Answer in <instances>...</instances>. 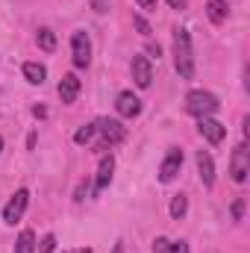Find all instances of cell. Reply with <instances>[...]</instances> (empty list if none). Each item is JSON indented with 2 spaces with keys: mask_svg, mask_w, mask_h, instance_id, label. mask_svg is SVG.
Returning <instances> with one entry per match:
<instances>
[{
  "mask_svg": "<svg viewBox=\"0 0 250 253\" xmlns=\"http://www.w3.org/2000/svg\"><path fill=\"white\" fill-rule=\"evenodd\" d=\"M174 65H177V74L183 80L194 77V56H191V36L188 30L177 27L174 30Z\"/></svg>",
  "mask_w": 250,
  "mask_h": 253,
  "instance_id": "6da1fadb",
  "label": "cell"
},
{
  "mask_svg": "<svg viewBox=\"0 0 250 253\" xmlns=\"http://www.w3.org/2000/svg\"><path fill=\"white\" fill-rule=\"evenodd\" d=\"M218 97L212 91H203V88H194L186 94V112L194 118H209L212 112H218Z\"/></svg>",
  "mask_w": 250,
  "mask_h": 253,
  "instance_id": "7a4b0ae2",
  "label": "cell"
},
{
  "mask_svg": "<svg viewBox=\"0 0 250 253\" xmlns=\"http://www.w3.org/2000/svg\"><path fill=\"white\" fill-rule=\"evenodd\" d=\"M248 174H250V150H248V141H242L230 156V177L236 183H245Z\"/></svg>",
  "mask_w": 250,
  "mask_h": 253,
  "instance_id": "3957f363",
  "label": "cell"
},
{
  "mask_svg": "<svg viewBox=\"0 0 250 253\" xmlns=\"http://www.w3.org/2000/svg\"><path fill=\"white\" fill-rule=\"evenodd\" d=\"M27 203H30V191L18 189L12 197H9V203L3 206V221H6V224H18L21 215L27 212Z\"/></svg>",
  "mask_w": 250,
  "mask_h": 253,
  "instance_id": "277c9868",
  "label": "cell"
},
{
  "mask_svg": "<svg viewBox=\"0 0 250 253\" xmlns=\"http://www.w3.org/2000/svg\"><path fill=\"white\" fill-rule=\"evenodd\" d=\"M97 132L103 135V147H115V144H121L126 138V126L121 121H115V118L97 121Z\"/></svg>",
  "mask_w": 250,
  "mask_h": 253,
  "instance_id": "5b68a950",
  "label": "cell"
},
{
  "mask_svg": "<svg viewBox=\"0 0 250 253\" xmlns=\"http://www.w3.org/2000/svg\"><path fill=\"white\" fill-rule=\"evenodd\" d=\"M71 53H74V65L77 68H88V62H91V42H88V36L83 30H77L71 36Z\"/></svg>",
  "mask_w": 250,
  "mask_h": 253,
  "instance_id": "8992f818",
  "label": "cell"
},
{
  "mask_svg": "<svg viewBox=\"0 0 250 253\" xmlns=\"http://www.w3.org/2000/svg\"><path fill=\"white\" fill-rule=\"evenodd\" d=\"M180 168H183V150L180 147H171L168 156H165V162L159 165V180L162 183H174L177 174H180Z\"/></svg>",
  "mask_w": 250,
  "mask_h": 253,
  "instance_id": "52a82bcc",
  "label": "cell"
},
{
  "mask_svg": "<svg viewBox=\"0 0 250 253\" xmlns=\"http://www.w3.org/2000/svg\"><path fill=\"white\" fill-rule=\"evenodd\" d=\"M197 129H200V135H203L209 144H221L224 135H227V126L221 124V121H215V118H200Z\"/></svg>",
  "mask_w": 250,
  "mask_h": 253,
  "instance_id": "ba28073f",
  "label": "cell"
},
{
  "mask_svg": "<svg viewBox=\"0 0 250 253\" xmlns=\"http://www.w3.org/2000/svg\"><path fill=\"white\" fill-rule=\"evenodd\" d=\"M132 80H135L138 88H147L153 83V65H150L147 56H135L132 59Z\"/></svg>",
  "mask_w": 250,
  "mask_h": 253,
  "instance_id": "9c48e42d",
  "label": "cell"
},
{
  "mask_svg": "<svg viewBox=\"0 0 250 253\" xmlns=\"http://www.w3.org/2000/svg\"><path fill=\"white\" fill-rule=\"evenodd\" d=\"M112 174H115V156L109 153V156L100 159V168H97V177H94V194H100L112 183Z\"/></svg>",
  "mask_w": 250,
  "mask_h": 253,
  "instance_id": "30bf717a",
  "label": "cell"
},
{
  "mask_svg": "<svg viewBox=\"0 0 250 253\" xmlns=\"http://www.w3.org/2000/svg\"><path fill=\"white\" fill-rule=\"evenodd\" d=\"M115 109H118L121 118H135V115L141 112V100H138L132 91H121L118 100H115Z\"/></svg>",
  "mask_w": 250,
  "mask_h": 253,
  "instance_id": "8fae6325",
  "label": "cell"
},
{
  "mask_svg": "<svg viewBox=\"0 0 250 253\" xmlns=\"http://www.w3.org/2000/svg\"><path fill=\"white\" fill-rule=\"evenodd\" d=\"M197 171H200V180L206 189L215 186V162H212V153L209 150H200L197 153Z\"/></svg>",
  "mask_w": 250,
  "mask_h": 253,
  "instance_id": "7c38bea8",
  "label": "cell"
},
{
  "mask_svg": "<svg viewBox=\"0 0 250 253\" xmlns=\"http://www.w3.org/2000/svg\"><path fill=\"white\" fill-rule=\"evenodd\" d=\"M59 97H62V103H74L80 97V80H77V74H65L62 80H59Z\"/></svg>",
  "mask_w": 250,
  "mask_h": 253,
  "instance_id": "4fadbf2b",
  "label": "cell"
},
{
  "mask_svg": "<svg viewBox=\"0 0 250 253\" xmlns=\"http://www.w3.org/2000/svg\"><path fill=\"white\" fill-rule=\"evenodd\" d=\"M24 77H27V83L42 85V83L47 80V68L42 62H24Z\"/></svg>",
  "mask_w": 250,
  "mask_h": 253,
  "instance_id": "5bb4252c",
  "label": "cell"
},
{
  "mask_svg": "<svg viewBox=\"0 0 250 253\" xmlns=\"http://www.w3.org/2000/svg\"><path fill=\"white\" fill-rule=\"evenodd\" d=\"M206 15H209V21H212V24H224V21H227V15H230L227 0H209V3H206Z\"/></svg>",
  "mask_w": 250,
  "mask_h": 253,
  "instance_id": "9a60e30c",
  "label": "cell"
},
{
  "mask_svg": "<svg viewBox=\"0 0 250 253\" xmlns=\"http://www.w3.org/2000/svg\"><path fill=\"white\" fill-rule=\"evenodd\" d=\"M36 42H39V47H42L44 53H53V50H56V33L47 30V27H42V30L36 33Z\"/></svg>",
  "mask_w": 250,
  "mask_h": 253,
  "instance_id": "2e32d148",
  "label": "cell"
},
{
  "mask_svg": "<svg viewBox=\"0 0 250 253\" xmlns=\"http://www.w3.org/2000/svg\"><path fill=\"white\" fill-rule=\"evenodd\" d=\"M15 253H36V233L33 230H24L15 242Z\"/></svg>",
  "mask_w": 250,
  "mask_h": 253,
  "instance_id": "e0dca14e",
  "label": "cell"
},
{
  "mask_svg": "<svg viewBox=\"0 0 250 253\" xmlns=\"http://www.w3.org/2000/svg\"><path fill=\"white\" fill-rule=\"evenodd\" d=\"M186 212H188V197H186V194H177V197L171 200V218H177V221H180Z\"/></svg>",
  "mask_w": 250,
  "mask_h": 253,
  "instance_id": "ac0fdd59",
  "label": "cell"
},
{
  "mask_svg": "<svg viewBox=\"0 0 250 253\" xmlns=\"http://www.w3.org/2000/svg\"><path fill=\"white\" fill-rule=\"evenodd\" d=\"M94 132H97V124H85V126H80V129L74 132V141H77V144H88V141L94 138Z\"/></svg>",
  "mask_w": 250,
  "mask_h": 253,
  "instance_id": "d6986e66",
  "label": "cell"
},
{
  "mask_svg": "<svg viewBox=\"0 0 250 253\" xmlns=\"http://www.w3.org/2000/svg\"><path fill=\"white\" fill-rule=\"evenodd\" d=\"M53 251H56V236L47 233V236L42 239V245H39V253H53Z\"/></svg>",
  "mask_w": 250,
  "mask_h": 253,
  "instance_id": "ffe728a7",
  "label": "cell"
},
{
  "mask_svg": "<svg viewBox=\"0 0 250 253\" xmlns=\"http://www.w3.org/2000/svg\"><path fill=\"white\" fill-rule=\"evenodd\" d=\"M245 218V197H236L233 203V221H242Z\"/></svg>",
  "mask_w": 250,
  "mask_h": 253,
  "instance_id": "44dd1931",
  "label": "cell"
},
{
  "mask_svg": "<svg viewBox=\"0 0 250 253\" xmlns=\"http://www.w3.org/2000/svg\"><path fill=\"white\" fill-rule=\"evenodd\" d=\"M132 24H135V30H138L141 36H150V24H147L141 15H135V18H132Z\"/></svg>",
  "mask_w": 250,
  "mask_h": 253,
  "instance_id": "7402d4cb",
  "label": "cell"
},
{
  "mask_svg": "<svg viewBox=\"0 0 250 253\" xmlns=\"http://www.w3.org/2000/svg\"><path fill=\"white\" fill-rule=\"evenodd\" d=\"M88 3H91V9H94V12H100V15H103V12H109V0H88Z\"/></svg>",
  "mask_w": 250,
  "mask_h": 253,
  "instance_id": "603a6c76",
  "label": "cell"
},
{
  "mask_svg": "<svg viewBox=\"0 0 250 253\" xmlns=\"http://www.w3.org/2000/svg\"><path fill=\"white\" fill-rule=\"evenodd\" d=\"M168 253H188V242H174V245H168Z\"/></svg>",
  "mask_w": 250,
  "mask_h": 253,
  "instance_id": "cb8c5ba5",
  "label": "cell"
},
{
  "mask_svg": "<svg viewBox=\"0 0 250 253\" xmlns=\"http://www.w3.org/2000/svg\"><path fill=\"white\" fill-rule=\"evenodd\" d=\"M168 245H171L168 239H156L153 242V253H168Z\"/></svg>",
  "mask_w": 250,
  "mask_h": 253,
  "instance_id": "d4e9b609",
  "label": "cell"
},
{
  "mask_svg": "<svg viewBox=\"0 0 250 253\" xmlns=\"http://www.w3.org/2000/svg\"><path fill=\"white\" fill-rule=\"evenodd\" d=\"M147 53L159 59V56H162V47H159V44H147ZM150 56H147V59H150Z\"/></svg>",
  "mask_w": 250,
  "mask_h": 253,
  "instance_id": "484cf974",
  "label": "cell"
},
{
  "mask_svg": "<svg viewBox=\"0 0 250 253\" xmlns=\"http://www.w3.org/2000/svg\"><path fill=\"white\" fill-rule=\"evenodd\" d=\"M135 3H138L141 9H147V12H153V9H156V0H135Z\"/></svg>",
  "mask_w": 250,
  "mask_h": 253,
  "instance_id": "4316f807",
  "label": "cell"
},
{
  "mask_svg": "<svg viewBox=\"0 0 250 253\" xmlns=\"http://www.w3.org/2000/svg\"><path fill=\"white\" fill-rule=\"evenodd\" d=\"M33 115H36V118H47V109H44V106H33Z\"/></svg>",
  "mask_w": 250,
  "mask_h": 253,
  "instance_id": "83f0119b",
  "label": "cell"
},
{
  "mask_svg": "<svg viewBox=\"0 0 250 253\" xmlns=\"http://www.w3.org/2000/svg\"><path fill=\"white\" fill-rule=\"evenodd\" d=\"M171 9H186V0H168Z\"/></svg>",
  "mask_w": 250,
  "mask_h": 253,
  "instance_id": "f1b7e54d",
  "label": "cell"
},
{
  "mask_svg": "<svg viewBox=\"0 0 250 253\" xmlns=\"http://www.w3.org/2000/svg\"><path fill=\"white\" fill-rule=\"evenodd\" d=\"M112 253H124V242H118V245H115V251Z\"/></svg>",
  "mask_w": 250,
  "mask_h": 253,
  "instance_id": "f546056e",
  "label": "cell"
},
{
  "mask_svg": "<svg viewBox=\"0 0 250 253\" xmlns=\"http://www.w3.org/2000/svg\"><path fill=\"white\" fill-rule=\"evenodd\" d=\"M0 153H3V135H0Z\"/></svg>",
  "mask_w": 250,
  "mask_h": 253,
  "instance_id": "4dcf8cb0",
  "label": "cell"
},
{
  "mask_svg": "<svg viewBox=\"0 0 250 253\" xmlns=\"http://www.w3.org/2000/svg\"><path fill=\"white\" fill-rule=\"evenodd\" d=\"M80 253H91V251H80Z\"/></svg>",
  "mask_w": 250,
  "mask_h": 253,
  "instance_id": "1f68e13d",
  "label": "cell"
}]
</instances>
